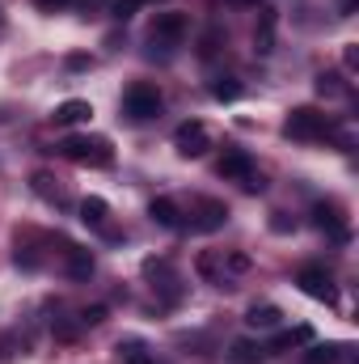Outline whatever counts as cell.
Returning <instances> with one entry per match:
<instances>
[{
    "label": "cell",
    "mask_w": 359,
    "mask_h": 364,
    "mask_svg": "<svg viewBox=\"0 0 359 364\" xmlns=\"http://www.w3.org/2000/svg\"><path fill=\"white\" fill-rule=\"evenodd\" d=\"M296 284H300L313 301H326V305H334V301H338L334 279H330V272H321V267H304V272L296 275Z\"/></svg>",
    "instance_id": "5b68a950"
},
{
    "label": "cell",
    "mask_w": 359,
    "mask_h": 364,
    "mask_svg": "<svg viewBox=\"0 0 359 364\" xmlns=\"http://www.w3.org/2000/svg\"><path fill=\"white\" fill-rule=\"evenodd\" d=\"M334 127H330V119L321 114V110H313V106H296L287 119H283V136L287 140H304V144H313V140H326Z\"/></svg>",
    "instance_id": "6da1fadb"
},
{
    "label": "cell",
    "mask_w": 359,
    "mask_h": 364,
    "mask_svg": "<svg viewBox=\"0 0 359 364\" xmlns=\"http://www.w3.org/2000/svg\"><path fill=\"white\" fill-rule=\"evenodd\" d=\"M38 9H47V13H55V9H64V4H72V0H34Z\"/></svg>",
    "instance_id": "d4e9b609"
},
{
    "label": "cell",
    "mask_w": 359,
    "mask_h": 364,
    "mask_svg": "<svg viewBox=\"0 0 359 364\" xmlns=\"http://www.w3.org/2000/svg\"><path fill=\"white\" fill-rule=\"evenodd\" d=\"M317 93H330V97H334V93H343L338 77H334V73H321V77H317Z\"/></svg>",
    "instance_id": "44dd1931"
},
{
    "label": "cell",
    "mask_w": 359,
    "mask_h": 364,
    "mask_svg": "<svg viewBox=\"0 0 359 364\" xmlns=\"http://www.w3.org/2000/svg\"><path fill=\"white\" fill-rule=\"evenodd\" d=\"M279 322H283L279 305H254V309L245 314V326H254V331H270V326H279Z\"/></svg>",
    "instance_id": "4fadbf2b"
},
{
    "label": "cell",
    "mask_w": 359,
    "mask_h": 364,
    "mask_svg": "<svg viewBox=\"0 0 359 364\" xmlns=\"http://www.w3.org/2000/svg\"><path fill=\"white\" fill-rule=\"evenodd\" d=\"M211 97H216V102H233V97H241V85H237L233 77H220V81L211 85Z\"/></svg>",
    "instance_id": "d6986e66"
},
{
    "label": "cell",
    "mask_w": 359,
    "mask_h": 364,
    "mask_svg": "<svg viewBox=\"0 0 359 364\" xmlns=\"http://www.w3.org/2000/svg\"><path fill=\"white\" fill-rule=\"evenodd\" d=\"M338 343H317V348H309V356H304V364H334L338 360Z\"/></svg>",
    "instance_id": "ac0fdd59"
},
{
    "label": "cell",
    "mask_w": 359,
    "mask_h": 364,
    "mask_svg": "<svg viewBox=\"0 0 359 364\" xmlns=\"http://www.w3.org/2000/svg\"><path fill=\"white\" fill-rule=\"evenodd\" d=\"M216 4H233V9H258L263 0H216Z\"/></svg>",
    "instance_id": "cb8c5ba5"
},
{
    "label": "cell",
    "mask_w": 359,
    "mask_h": 364,
    "mask_svg": "<svg viewBox=\"0 0 359 364\" xmlns=\"http://www.w3.org/2000/svg\"><path fill=\"white\" fill-rule=\"evenodd\" d=\"M224 220H228V208H224L220 199H199V229L211 233V229H220Z\"/></svg>",
    "instance_id": "7c38bea8"
},
{
    "label": "cell",
    "mask_w": 359,
    "mask_h": 364,
    "mask_svg": "<svg viewBox=\"0 0 359 364\" xmlns=\"http://www.w3.org/2000/svg\"><path fill=\"white\" fill-rule=\"evenodd\" d=\"M228 360H233V364H258V360H263V348H258V343H250V339H237V343H233V352H228Z\"/></svg>",
    "instance_id": "e0dca14e"
},
{
    "label": "cell",
    "mask_w": 359,
    "mask_h": 364,
    "mask_svg": "<svg viewBox=\"0 0 359 364\" xmlns=\"http://www.w3.org/2000/svg\"><path fill=\"white\" fill-rule=\"evenodd\" d=\"M148 216H153L161 229H182V208L174 203V199H165V195L148 203Z\"/></svg>",
    "instance_id": "9c48e42d"
},
{
    "label": "cell",
    "mask_w": 359,
    "mask_h": 364,
    "mask_svg": "<svg viewBox=\"0 0 359 364\" xmlns=\"http://www.w3.org/2000/svg\"><path fill=\"white\" fill-rule=\"evenodd\" d=\"M60 149H64V157L77 161V166H97V170H106V166L114 161V149H110V140H101V136H68Z\"/></svg>",
    "instance_id": "7a4b0ae2"
},
{
    "label": "cell",
    "mask_w": 359,
    "mask_h": 364,
    "mask_svg": "<svg viewBox=\"0 0 359 364\" xmlns=\"http://www.w3.org/2000/svg\"><path fill=\"white\" fill-rule=\"evenodd\" d=\"M220 178H228V182H245L250 174H254V161H250V153L245 149H228L224 157H220Z\"/></svg>",
    "instance_id": "ba28073f"
},
{
    "label": "cell",
    "mask_w": 359,
    "mask_h": 364,
    "mask_svg": "<svg viewBox=\"0 0 359 364\" xmlns=\"http://www.w3.org/2000/svg\"><path fill=\"white\" fill-rule=\"evenodd\" d=\"M161 93H157V85H144V81H136L131 90L123 93V114L131 119V123H148V119H157L161 114Z\"/></svg>",
    "instance_id": "3957f363"
},
{
    "label": "cell",
    "mask_w": 359,
    "mask_h": 364,
    "mask_svg": "<svg viewBox=\"0 0 359 364\" xmlns=\"http://www.w3.org/2000/svg\"><path fill=\"white\" fill-rule=\"evenodd\" d=\"M300 343H313V326H292V331H283L270 348H275V352H292V348H300Z\"/></svg>",
    "instance_id": "5bb4252c"
},
{
    "label": "cell",
    "mask_w": 359,
    "mask_h": 364,
    "mask_svg": "<svg viewBox=\"0 0 359 364\" xmlns=\"http://www.w3.org/2000/svg\"><path fill=\"white\" fill-rule=\"evenodd\" d=\"M148 38H153V47L174 51L182 38H186V17H182V13H157V17H153V30H148Z\"/></svg>",
    "instance_id": "277c9868"
},
{
    "label": "cell",
    "mask_w": 359,
    "mask_h": 364,
    "mask_svg": "<svg viewBox=\"0 0 359 364\" xmlns=\"http://www.w3.org/2000/svg\"><path fill=\"white\" fill-rule=\"evenodd\" d=\"M140 4H148V0H114V17H131Z\"/></svg>",
    "instance_id": "7402d4cb"
},
{
    "label": "cell",
    "mask_w": 359,
    "mask_h": 364,
    "mask_svg": "<svg viewBox=\"0 0 359 364\" xmlns=\"http://www.w3.org/2000/svg\"><path fill=\"white\" fill-rule=\"evenodd\" d=\"M254 51L258 55H270L275 51V9H263V17L254 26Z\"/></svg>",
    "instance_id": "30bf717a"
},
{
    "label": "cell",
    "mask_w": 359,
    "mask_h": 364,
    "mask_svg": "<svg viewBox=\"0 0 359 364\" xmlns=\"http://www.w3.org/2000/svg\"><path fill=\"white\" fill-rule=\"evenodd\" d=\"M174 144H178L182 157H203L211 149V136H207L203 123H182L178 132H174Z\"/></svg>",
    "instance_id": "8992f818"
},
{
    "label": "cell",
    "mask_w": 359,
    "mask_h": 364,
    "mask_svg": "<svg viewBox=\"0 0 359 364\" xmlns=\"http://www.w3.org/2000/svg\"><path fill=\"white\" fill-rule=\"evenodd\" d=\"M81 322H85V326H97V322H106V309H101V305H93V309H85V314H81Z\"/></svg>",
    "instance_id": "603a6c76"
},
{
    "label": "cell",
    "mask_w": 359,
    "mask_h": 364,
    "mask_svg": "<svg viewBox=\"0 0 359 364\" xmlns=\"http://www.w3.org/2000/svg\"><path fill=\"white\" fill-rule=\"evenodd\" d=\"M89 114H93L89 102L72 97V102H64V106L55 110V123H60V127H77V123H89Z\"/></svg>",
    "instance_id": "8fae6325"
},
{
    "label": "cell",
    "mask_w": 359,
    "mask_h": 364,
    "mask_svg": "<svg viewBox=\"0 0 359 364\" xmlns=\"http://www.w3.org/2000/svg\"><path fill=\"white\" fill-rule=\"evenodd\" d=\"M118 364H153V356L140 343H127V348H118Z\"/></svg>",
    "instance_id": "ffe728a7"
},
{
    "label": "cell",
    "mask_w": 359,
    "mask_h": 364,
    "mask_svg": "<svg viewBox=\"0 0 359 364\" xmlns=\"http://www.w3.org/2000/svg\"><path fill=\"white\" fill-rule=\"evenodd\" d=\"M313 225H317L321 233H330L334 242L347 237V216H343L338 203H317V208H313Z\"/></svg>",
    "instance_id": "52a82bcc"
},
{
    "label": "cell",
    "mask_w": 359,
    "mask_h": 364,
    "mask_svg": "<svg viewBox=\"0 0 359 364\" xmlns=\"http://www.w3.org/2000/svg\"><path fill=\"white\" fill-rule=\"evenodd\" d=\"M106 216H110L106 199H97V195H89V199L81 203V220H85V225H93V229H101V225H106Z\"/></svg>",
    "instance_id": "2e32d148"
},
{
    "label": "cell",
    "mask_w": 359,
    "mask_h": 364,
    "mask_svg": "<svg viewBox=\"0 0 359 364\" xmlns=\"http://www.w3.org/2000/svg\"><path fill=\"white\" fill-rule=\"evenodd\" d=\"M68 272H72V279H89L93 275V255L81 250V246H68Z\"/></svg>",
    "instance_id": "9a60e30c"
}]
</instances>
